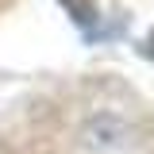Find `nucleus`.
<instances>
[{
  "label": "nucleus",
  "instance_id": "obj_2",
  "mask_svg": "<svg viewBox=\"0 0 154 154\" xmlns=\"http://www.w3.org/2000/svg\"><path fill=\"white\" fill-rule=\"evenodd\" d=\"M143 54H146V58H154V31L146 35V42H143Z\"/></svg>",
  "mask_w": 154,
  "mask_h": 154
},
{
  "label": "nucleus",
  "instance_id": "obj_1",
  "mask_svg": "<svg viewBox=\"0 0 154 154\" xmlns=\"http://www.w3.org/2000/svg\"><path fill=\"white\" fill-rule=\"evenodd\" d=\"M62 8L73 16V23L81 27V31H89V35L96 31L100 16H96V4H93V0H62Z\"/></svg>",
  "mask_w": 154,
  "mask_h": 154
}]
</instances>
